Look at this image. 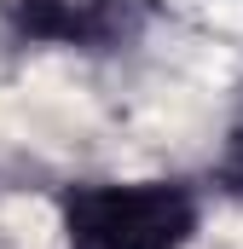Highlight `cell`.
Returning a JSON list of instances; mask_svg holds the SVG:
<instances>
[{
	"mask_svg": "<svg viewBox=\"0 0 243 249\" xmlns=\"http://www.w3.org/2000/svg\"><path fill=\"white\" fill-rule=\"evenodd\" d=\"M64 249H191L203 232V191L180 174L75 180L58 191Z\"/></svg>",
	"mask_w": 243,
	"mask_h": 249,
	"instance_id": "cell-1",
	"label": "cell"
},
{
	"mask_svg": "<svg viewBox=\"0 0 243 249\" xmlns=\"http://www.w3.org/2000/svg\"><path fill=\"white\" fill-rule=\"evenodd\" d=\"M12 41L64 47V53H122L145 29L139 0H0Z\"/></svg>",
	"mask_w": 243,
	"mask_h": 249,
	"instance_id": "cell-2",
	"label": "cell"
},
{
	"mask_svg": "<svg viewBox=\"0 0 243 249\" xmlns=\"http://www.w3.org/2000/svg\"><path fill=\"white\" fill-rule=\"evenodd\" d=\"M208 186L220 191V197H243V105L232 127H226V139H220V157H214V168H208Z\"/></svg>",
	"mask_w": 243,
	"mask_h": 249,
	"instance_id": "cell-3",
	"label": "cell"
}]
</instances>
